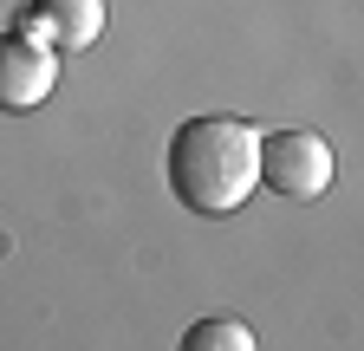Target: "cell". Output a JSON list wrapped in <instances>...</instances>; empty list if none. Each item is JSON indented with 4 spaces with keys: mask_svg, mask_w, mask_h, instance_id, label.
<instances>
[{
    "mask_svg": "<svg viewBox=\"0 0 364 351\" xmlns=\"http://www.w3.org/2000/svg\"><path fill=\"white\" fill-rule=\"evenodd\" d=\"M163 183L189 215H202V222L235 215L260 189V130L241 124V117H189V124H176V137L163 150Z\"/></svg>",
    "mask_w": 364,
    "mask_h": 351,
    "instance_id": "cell-1",
    "label": "cell"
},
{
    "mask_svg": "<svg viewBox=\"0 0 364 351\" xmlns=\"http://www.w3.org/2000/svg\"><path fill=\"white\" fill-rule=\"evenodd\" d=\"M260 183L287 202H318L332 189V144L299 124L273 130V137H260Z\"/></svg>",
    "mask_w": 364,
    "mask_h": 351,
    "instance_id": "cell-2",
    "label": "cell"
},
{
    "mask_svg": "<svg viewBox=\"0 0 364 351\" xmlns=\"http://www.w3.org/2000/svg\"><path fill=\"white\" fill-rule=\"evenodd\" d=\"M59 85V46L39 39L26 26H7L0 33V111L20 117V111H39Z\"/></svg>",
    "mask_w": 364,
    "mask_h": 351,
    "instance_id": "cell-3",
    "label": "cell"
},
{
    "mask_svg": "<svg viewBox=\"0 0 364 351\" xmlns=\"http://www.w3.org/2000/svg\"><path fill=\"white\" fill-rule=\"evenodd\" d=\"M14 26L53 39L59 53H85V46H98V33L111 26V7L105 0H33V7H20Z\"/></svg>",
    "mask_w": 364,
    "mask_h": 351,
    "instance_id": "cell-4",
    "label": "cell"
},
{
    "mask_svg": "<svg viewBox=\"0 0 364 351\" xmlns=\"http://www.w3.org/2000/svg\"><path fill=\"white\" fill-rule=\"evenodd\" d=\"M182 351H254V332L241 319H202L182 332Z\"/></svg>",
    "mask_w": 364,
    "mask_h": 351,
    "instance_id": "cell-5",
    "label": "cell"
}]
</instances>
